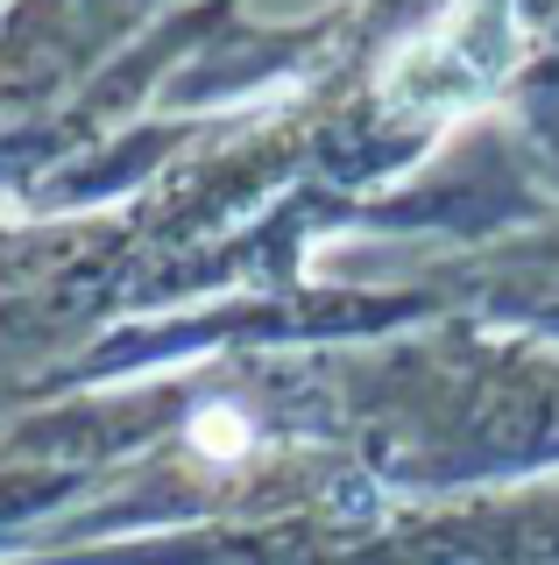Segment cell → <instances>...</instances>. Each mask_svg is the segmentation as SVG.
<instances>
[{"mask_svg":"<svg viewBox=\"0 0 559 565\" xmlns=\"http://www.w3.org/2000/svg\"><path fill=\"white\" fill-rule=\"evenodd\" d=\"M517 64V14L503 0H461L446 8L432 29H418L404 50L382 71V99L397 114H418V120H446V114H467L510 78Z\"/></svg>","mask_w":559,"mask_h":565,"instance_id":"6da1fadb","label":"cell"},{"mask_svg":"<svg viewBox=\"0 0 559 565\" xmlns=\"http://www.w3.org/2000/svg\"><path fill=\"white\" fill-rule=\"evenodd\" d=\"M191 446H199L205 459H234L241 446H249V417L226 411V403H213V411L191 417Z\"/></svg>","mask_w":559,"mask_h":565,"instance_id":"7a4b0ae2","label":"cell"}]
</instances>
